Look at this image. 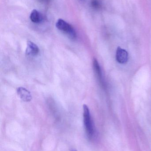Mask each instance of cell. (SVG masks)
<instances>
[{
	"instance_id": "obj_5",
	"label": "cell",
	"mask_w": 151,
	"mask_h": 151,
	"mask_svg": "<svg viewBox=\"0 0 151 151\" xmlns=\"http://www.w3.org/2000/svg\"><path fill=\"white\" fill-rule=\"evenodd\" d=\"M128 53L125 50L118 47L116 52V59L119 63L125 64L128 60Z\"/></svg>"
},
{
	"instance_id": "obj_8",
	"label": "cell",
	"mask_w": 151,
	"mask_h": 151,
	"mask_svg": "<svg viewBox=\"0 0 151 151\" xmlns=\"http://www.w3.org/2000/svg\"><path fill=\"white\" fill-rule=\"evenodd\" d=\"M91 4L93 8L96 9H99L101 7V3L99 0H92Z\"/></svg>"
},
{
	"instance_id": "obj_1",
	"label": "cell",
	"mask_w": 151,
	"mask_h": 151,
	"mask_svg": "<svg viewBox=\"0 0 151 151\" xmlns=\"http://www.w3.org/2000/svg\"><path fill=\"white\" fill-rule=\"evenodd\" d=\"M83 122L86 134L89 138L92 139L95 135V129L89 108L87 106L84 104L83 106Z\"/></svg>"
},
{
	"instance_id": "obj_4",
	"label": "cell",
	"mask_w": 151,
	"mask_h": 151,
	"mask_svg": "<svg viewBox=\"0 0 151 151\" xmlns=\"http://www.w3.org/2000/svg\"><path fill=\"white\" fill-rule=\"evenodd\" d=\"M17 93L19 97L24 102H30L32 96L29 91L23 87H19L17 89Z\"/></svg>"
},
{
	"instance_id": "obj_9",
	"label": "cell",
	"mask_w": 151,
	"mask_h": 151,
	"mask_svg": "<svg viewBox=\"0 0 151 151\" xmlns=\"http://www.w3.org/2000/svg\"><path fill=\"white\" fill-rule=\"evenodd\" d=\"M72 151H77L76 150H73Z\"/></svg>"
},
{
	"instance_id": "obj_2",
	"label": "cell",
	"mask_w": 151,
	"mask_h": 151,
	"mask_svg": "<svg viewBox=\"0 0 151 151\" xmlns=\"http://www.w3.org/2000/svg\"><path fill=\"white\" fill-rule=\"evenodd\" d=\"M56 27L72 40H75L77 38V34L74 27L64 19H59L56 23Z\"/></svg>"
},
{
	"instance_id": "obj_6",
	"label": "cell",
	"mask_w": 151,
	"mask_h": 151,
	"mask_svg": "<svg viewBox=\"0 0 151 151\" xmlns=\"http://www.w3.org/2000/svg\"><path fill=\"white\" fill-rule=\"evenodd\" d=\"M40 49L38 46L33 42L28 41L27 43L26 54L31 56H35L38 55Z\"/></svg>"
},
{
	"instance_id": "obj_7",
	"label": "cell",
	"mask_w": 151,
	"mask_h": 151,
	"mask_svg": "<svg viewBox=\"0 0 151 151\" xmlns=\"http://www.w3.org/2000/svg\"><path fill=\"white\" fill-rule=\"evenodd\" d=\"M30 18L32 22L36 24L40 23L43 19L42 15L36 9L33 10L31 12Z\"/></svg>"
},
{
	"instance_id": "obj_3",
	"label": "cell",
	"mask_w": 151,
	"mask_h": 151,
	"mask_svg": "<svg viewBox=\"0 0 151 151\" xmlns=\"http://www.w3.org/2000/svg\"><path fill=\"white\" fill-rule=\"evenodd\" d=\"M93 68H94V72L96 76L103 88H105V84L104 82V80L103 77V73H102V70L101 67L98 63V62L96 59H94L93 61Z\"/></svg>"
}]
</instances>
